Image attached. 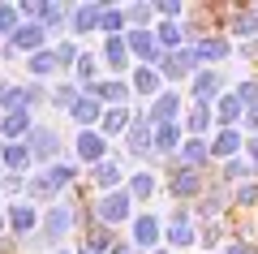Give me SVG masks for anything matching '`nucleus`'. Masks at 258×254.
Returning a JSON list of instances; mask_svg holds the SVG:
<instances>
[{
	"instance_id": "obj_1",
	"label": "nucleus",
	"mask_w": 258,
	"mask_h": 254,
	"mask_svg": "<svg viewBox=\"0 0 258 254\" xmlns=\"http://www.w3.org/2000/svg\"><path fill=\"white\" fill-rule=\"evenodd\" d=\"M78 228V211L69 198H56L52 207H43V224H39V237L47 241V250H60V241Z\"/></svg>"
},
{
	"instance_id": "obj_2",
	"label": "nucleus",
	"mask_w": 258,
	"mask_h": 254,
	"mask_svg": "<svg viewBox=\"0 0 258 254\" xmlns=\"http://www.w3.org/2000/svg\"><path fill=\"white\" fill-rule=\"evenodd\" d=\"M91 216H95V224L116 228V224H129V220L138 216V202L129 198L125 190H116V194H99V198H91Z\"/></svg>"
},
{
	"instance_id": "obj_3",
	"label": "nucleus",
	"mask_w": 258,
	"mask_h": 254,
	"mask_svg": "<svg viewBox=\"0 0 258 254\" xmlns=\"http://www.w3.org/2000/svg\"><path fill=\"white\" fill-rule=\"evenodd\" d=\"M5 220H9V237L22 245L26 237L39 233V224H43V207H35V202H26V198L5 202Z\"/></svg>"
},
{
	"instance_id": "obj_4",
	"label": "nucleus",
	"mask_w": 258,
	"mask_h": 254,
	"mask_svg": "<svg viewBox=\"0 0 258 254\" xmlns=\"http://www.w3.org/2000/svg\"><path fill=\"white\" fill-rule=\"evenodd\" d=\"M134 250H147L155 254L159 241H164V216H155V211H138V216L129 220V237H125Z\"/></svg>"
},
{
	"instance_id": "obj_5",
	"label": "nucleus",
	"mask_w": 258,
	"mask_h": 254,
	"mask_svg": "<svg viewBox=\"0 0 258 254\" xmlns=\"http://www.w3.org/2000/svg\"><path fill=\"white\" fill-rule=\"evenodd\" d=\"M164 190L172 194L176 202H198L207 190V177L194 173V168H181V164L172 160V173H164Z\"/></svg>"
},
{
	"instance_id": "obj_6",
	"label": "nucleus",
	"mask_w": 258,
	"mask_h": 254,
	"mask_svg": "<svg viewBox=\"0 0 258 254\" xmlns=\"http://www.w3.org/2000/svg\"><path fill=\"white\" fill-rule=\"evenodd\" d=\"M26 146H30V160L43 164V168L60 160V134H56L52 125H35V129H30V138H26Z\"/></svg>"
},
{
	"instance_id": "obj_7",
	"label": "nucleus",
	"mask_w": 258,
	"mask_h": 254,
	"mask_svg": "<svg viewBox=\"0 0 258 254\" xmlns=\"http://www.w3.org/2000/svg\"><path fill=\"white\" fill-rule=\"evenodd\" d=\"M74 155H78V164L95 168V164L108 160V138H103L99 129H78V138H74Z\"/></svg>"
},
{
	"instance_id": "obj_8",
	"label": "nucleus",
	"mask_w": 258,
	"mask_h": 254,
	"mask_svg": "<svg viewBox=\"0 0 258 254\" xmlns=\"http://www.w3.org/2000/svg\"><path fill=\"white\" fill-rule=\"evenodd\" d=\"M155 69H159V78H164V82H185V78H194V69H198V61H194V47L164 52Z\"/></svg>"
},
{
	"instance_id": "obj_9",
	"label": "nucleus",
	"mask_w": 258,
	"mask_h": 254,
	"mask_svg": "<svg viewBox=\"0 0 258 254\" xmlns=\"http://www.w3.org/2000/svg\"><path fill=\"white\" fill-rule=\"evenodd\" d=\"M125 43H129V61L138 56V65H159V56H164V47L155 39V26L151 30H125Z\"/></svg>"
},
{
	"instance_id": "obj_10",
	"label": "nucleus",
	"mask_w": 258,
	"mask_h": 254,
	"mask_svg": "<svg viewBox=\"0 0 258 254\" xmlns=\"http://www.w3.org/2000/svg\"><path fill=\"white\" fill-rule=\"evenodd\" d=\"M86 95H95L103 108H129V99H134V91H129V78H99Z\"/></svg>"
},
{
	"instance_id": "obj_11",
	"label": "nucleus",
	"mask_w": 258,
	"mask_h": 254,
	"mask_svg": "<svg viewBox=\"0 0 258 254\" xmlns=\"http://www.w3.org/2000/svg\"><path fill=\"white\" fill-rule=\"evenodd\" d=\"M9 47L18 56H35V52H43V47H52V39H47V30L39 26V22H22L18 35L9 39Z\"/></svg>"
},
{
	"instance_id": "obj_12",
	"label": "nucleus",
	"mask_w": 258,
	"mask_h": 254,
	"mask_svg": "<svg viewBox=\"0 0 258 254\" xmlns=\"http://www.w3.org/2000/svg\"><path fill=\"white\" fill-rule=\"evenodd\" d=\"M99 65L112 69V78H125L129 73V43H125V35H112V39L99 43Z\"/></svg>"
},
{
	"instance_id": "obj_13",
	"label": "nucleus",
	"mask_w": 258,
	"mask_h": 254,
	"mask_svg": "<svg viewBox=\"0 0 258 254\" xmlns=\"http://www.w3.org/2000/svg\"><path fill=\"white\" fill-rule=\"evenodd\" d=\"M86 177H91V185H95V198H99V194H116V190H125V168H120L116 160L95 164Z\"/></svg>"
},
{
	"instance_id": "obj_14",
	"label": "nucleus",
	"mask_w": 258,
	"mask_h": 254,
	"mask_svg": "<svg viewBox=\"0 0 258 254\" xmlns=\"http://www.w3.org/2000/svg\"><path fill=\"white\" fill-rule=\"evenodd\" d=\"M189 47H194V61L198 65H220V61L232 56V39L228 35H203L198 43H189Z\"/></svg>"
},
{
	"instance_id": "obj_15",
	"label": "nucleus",
	"mask_w": 258,
	"mask_h": 254,
	"mask_svg": "<svg viewBox=\"0 0 258 254\" xmlns=\"http://www.w3.org/2000/svg\"><path fill=\"white\" fill-rule=\"evenodd\" d=\"M99 13H103V5H99V0H86V5H78V9H74V18H69V39L99 35Z\"/></svg>"
},
{
	"instance_id": "obj_16",
	"label": "nucleus",
	"mask_w": 258,
	"mask_h": 254,
	"mask_svg": "<svg viewBox=\"0 0 258 254\" xmlns=\"http://www.w3.org/2000/svg\"><path fill=\"white\" fill-rule=\"evenodd\" d=\"M39 121H35V112H5L0 117V142H26L30 138V129H35Z\"/></svg>"
},
{
	"instance_id": "obj_17",
	"label": "nucleus",
	"mask_w": 258,
	"mask_h": 254,
	"mask_svg": "<svg viewBox=\"0 0 258 254\" xmlns=\"http://www.w3.org/2000/svg\"><path fill=\"white\" fill-rule=\"evenodd\" d=\"M176 117H181V95L176 91H159L155 99H151V108H147L151 125H176Z\"/></svg>"
},
{
	"instance_id": "obj_18",
	"label": "nucleus",
	"mask_w": 258,
	"mask_h": 254,
	"mask_svg": "<svg viewBox=\"0 0 258 254\" xmlns=\"http://www.w3.org/2000/svg\"><path fill=\"white\" fill-rule=\"evenodd\" d=\"M172 160L181 164V168H194V173H203L207 160H211V138H185L181 151H176Z\"/></svg>"
},
{
	"instance_id": "obj_19",
	"label": "nucleus",
	"mask_w": 258,
	"mask_h": 254,
	"mask_svg": "<svg viewBox=\"0 0 258 254\" xmlns=\"http://www.w3.org/2000/svg\"><path fill=\"white\" fill-rule=\"evenodd\" d=\"M35 160H30V146L26 142H5L0 151V173H13V177H30Z\"/></svg>"
},
{
	"instance_id": "obj_20",
	"label": "nucleus",
	"mask_w": 258,
	"mask_h": 254,
	"mask_svg": "<svg viewBox=\"0 0 258 254\" xmlns=\"http://www.w3.org/2000/svg\"><path fill=\"white\" fill-rule=\"evenodd\" d=\"M189 91H194V104H211L224 91V73L220 69H198L189 78Z\"/></svg>"
},
{
	"instance_id": "obj_21",
	"label": "nucleus",
	"mask_w": 258,
	"mask_h": 254,
	"mask_svg": "<svg viewBox=\"0 0 258 254\" xmlns=\"http://www.w3.org/2000/svg\"><path fill=\"white\" fill-rule=\"evenodd\" d=\"M69 121H74L78 129H99V121H103V104L95 99V95H78V104L69 108Z\"/></svg>"
},
{
	"instance_id": "obj_22",
	"label": "nucleus",
	"mask_w": 258,
	"mask_h": 254,
	"mask_svg": "<svg viewBox=\"0 0 258 254\" xmlns=\"http://www.w3.org/2000/svg\"><path fill=\"white\" fill-rule=\"evenodd\" d=\"M129 91L134 95H147V99H155L159 91H164V78H159L155 65H138V69H129Z\"/></svg>"
},
{
	"instance_id": "obj_23",
	"label": "nucleus",
	"mask_w": 258,
	"mask_h": 254,
	"mask_svg": "<svg viewBox=\"0 0 258 254\" xmlns=\"http://www.w3.org/2000/svg\"><path fill=\"white\" fill-rule=\"evenodd\" d=\"M56 73H60V65H56V52H52V47L26 56V82H52Z\"/></svg>"
},
{
	"instance_id": "obj_24",
	"label": "nucleus",
	"mask_w": 258,
	"mask_h": 254,
	"mask_svg": "<svg viewBox=\"0 0 258 254\" xmlns=\"http://www.w3.org/2000/svg\"><path fill=\"white\" fill-rule=\"evenodd\" d=\"M125 194H129L134 202H147V198H155V194H159V177L151 173V168H138V173H129Z\"/></svg>"
},
{
	"instance_id": "obj_25",
	"label": "nucleus",
	"mask_w": 258,
	"mask_h": 254,
	"mask_svg": "<svg viewBox=\"0 0 258 254\" xmlns=\"http://www.w3.org/2000/svg\"><path fill=\"white\" fill-rule=\"evenodd\" d=\"M211 108H215V121H220V129H237V121H245V104H241L232 91H224L220 99L211 104Z\"/></svg>"
},
{
	"instance_id": "obj_26",
	"label": "nucleus",
	"mask_w": 258,
	"mask_h": 254,
	"mask_svg": "<svg viewBox=\"0 0 258 254\" xmlns=\"http://www.w3.org/2000/svg\"><path fill=\"white\" fill-rule=\"evenodd\" d=\"M43 177H47V185L56 190V198H60V190H69V185H78V164L74 160H56V164H47L43 168Z\"/></svg>"
},
{
	"instance_id": "obj_27",
	"label": "nucleus",
	"mask_w": 258,
	"mask_h": 254,
	"mask_svg": "<svg viewBox=\"0 0 258 254\" xmlns=\"http://www.w3.org/2000/svg\"><path fill=\"white\" fill-rule=\"evenodd\" d=\"M69 18H74V9H69V5H60V0H43L39 26H43V30H47V39H52L56 30H69Z\"/></svg>"
},
{
	"instance_id": "obj_28",
	"label": "nucleus",
	"mask_w": 258,
	"mask_h": 254,
	"mask_svg": "<svg viewBox=\"0 0 258 254\" xmlns=\"http://www.w3.org/2000/svg\"><path fill=\"white\" fill-rule=\"evenodd\" d=\"M181 125H155V138H151V146H155V160H172L176 151H181Z\"/></svg>"
},
{
	"instance_id": "obj_29",
	"label": "nucleus",
	"mask_w": 258,
	"mask_h": 254,
	"mask_svg": "<svg viewBox=\"0 0 258 254\" xmlns=\"http://www.w3.org/2000/svg\"><path fill=\"white\" fill-rule=\"evenodd\" d=\"M99 69H103V65H99V56L82 47V56H78V65H74V82H78V91H82V95L91 91L95 82H99Z\"/></svg>"
},
{
	"instance_id": "obj_30",
	"label": "nucleus",
	"mask_w": 258,
	"mask_h": 254,
	"mask_svg": "<svg viewBox=\"0 0 258 254\" xmlns=\"http://www.w3.org/2000/svg\"><path fill=\"white\" fill-rule=\"evenodd\" d=\"M241 146H245V134H241V125H237V129H220V134L211 138V155H215V160H237Z\"/></svg>"
},
{
	"instance_id": "obj_31",
	"label": "nucleus",
	"mask_w": 258,
	"mask_h": 254,
	"mask_svg": "<svg viewBox=\"0 0 258 254\" xmlns=\"http://www.w3.org/2000/svg\"><path fill=\"white\" fill-rule=\"evenodd\" d=\"M129 121H134V108H103V121H99V134L108 138H125V129H129Z\"/></svg>"
},
{
	"instance_id": "obj_32",
	"label": "nucleus",
	"mask_w": 258,
	"mask_h": 254,
	"mask_svg": "<svg viewBox=\"0 0 258 254\" xmlns=\"http://www.w3.org/2000/svg\"><path fill=\"white\" fill-rule=\"evenodd\" d=\"M78 95H82V91H78V82H74V78H64V82H56L52 91H47V108L69 112V108L78 104Z\"/></svg>"
},
{
	"instance_id": "obj_33",
	"label": "nucleus",
	"mask_w": 258,
	"mask_h": 254,
	"mask_svg": "<svg viewBox=\"0 0 258 254\" xmlns=\"http://www.w3.org/2000/svg\"><path fill=\"white\" fill-rule=\"evenodd\" d=\"M228 35H232V39H258V9H241V13H232Z\"/></svg>"
},
{
	"instance_id": "obj_34",
	"label": "nucleus",
	"mask_w": 258,
	"mask_h": 254,
	"mask_svg": "<svg viewBox=\"0 0 258 254\" xmlns=\"http://www.w3.org/2000/svg\"><path fill=\"white\" fill-rule=\"evenodd\" d=\"M211 125H215V108H211V104H194L189 117H185V129H189L194 138H203Z\"/></svg>"
},
{
	"instance_id": "obj_35",
	"label": "nucleus",
	"mask_w": 258,
	"mask_h": 254,
	"mask_svg": "<svg viewBox=\"0 0 258 254\" xmlns=\"http://www.w3.org/2000/svg\"><path fill=\"white\" fill-rule=\"evenodd\" d=\"M52 52H56V65H60V73H74L78 56H82V43H78V39H69V35H64L60 43H52Z\"/></svg>"
},
{
	"instance_id": "obj_36",
	"label": "nucleus",
	"mask_w": 258,
	"mask_h": 254,
	"mask_svg": "<svg viewBox=\"0 0 258 254\" xmlns=\"http://www.w3.org/2000/svg\"><path fill=\"white\" fill-rule=\"evenodd\" d=\"M155 39L164 52H181L185 47V30L176 26V22H155Z\"/></svg>"
},
{
	"instance_id": "obj_37",
	"label": "nucleus",
	"mask_w": 258,
	"mask_h": 254,
	"mask_svg": "<svg viewBox=\"0 0 258 254\" xmlns=\"http://www.w3.org/2000/svg\"><path fill=\"white\" fill-rule=\"evenodd\" d=\"M99 35H103V39L125 35V9H112V5H103V13H99Z\"/></svg>"
},
{
	"instance_id": "obj_38",
	"label": "nucleus",
	"mask_w": 258,
	"mask_h": 254,
	"mask_svg": "<svg viewBox=\"0 0 258 254\" xmlns=\"http://www.w3.org/2000/svg\"><path fill=\"white\" fill-rule=\"evenodd\" d=\"M18 26H22L18 5H5V0H0V43H9V39L18 35Z\"/></svg>"
},
{
	"instance_id": "obj_39",
	"label": "nucleus",
	"mask_w": 258,
	"mask_h": 254,
	"mask_svg": "<svg viewBox=\"0 0 258 254\" xmlns=\"http://www.w3.org/2000/svg\"><path fill=\"white\" fill-rule=\"evenodd\" d=\"M245 177H254V168H249L245 160H224V173H220V181H224V185H232V181L245 185Z\"/></svg>"
},
{
	"instance_id": "obj_40",
	"label": "nucleus",
	"mask_w": 258,
	"mask_h": 254,
	"mask_svg": "<svg viewBox=\"0 0 258 254\" xmlns=\"http://www.w3.org/2000/svg\"><path fill=\"white\" fill-rule=\"evenodd\" d=\"M22 95H26V108L30 112L47 104V86H43V82H22Z\"/></svg>"
},
{
	"instance_id": "obj_41",
	"label": "nucleus",
	"mask_w": 258,
	"mask_h": 254,
	"mask_svg": "<svg viewBox=\"0 0 258 254\" xmlns=\"http://www.w3.org/2000/svg\"><path fill=\"white\" fill-rule=\"evenodd\" d=\"M232 202H237V207H254V202H258V181L237 185V190H232Z\"/></svg>"
},
{
	"instance_id": "obj_42",
	"label": "nucleus",
	"mask_w": 258,
	"mask_h": 254,
	"mask_svg": "<svg viewBox=\"0 0 258 254\" xmlns=\"http://www.w3.org/2000/svg\"><path fill=\"white\" fill-rule=\"evenodd\" d=\"M18 13H22V22H39V13H43V0H18Z\"/></svg>"
},
{
	"instance_id": "obj_43",
	"label": "nucleus",
	"mask_w": 258,
	"mask_h": 254,
	"mask_svg": "<svg viewBox=\"0 0 258 254\" xmlns=\"http://www.w3.org/2000/svg\"><path fill=\"white\" fill-rule=\"evenodd\" d=\"M220 254H254V241H232L228 237V245H224Z\"/></svg>"
},
{
	"instance_id": "obj_44",
	"label": "nucleus",
	"mask_w": 258,
	"mask_h": 254,
	"mask_svg": "<svg viewBox=\"0 0 258 254\" xmlns=\"http://www.w3.org/2000/svg\"><path fill=\"white\" fill-rule=\"evenodd\" d=\"M0 254H22V245L13 237H0Z\"/></svg>"
},
{
	"instance_id": "obj_45",
	"label": "nucleus",
	"mask_w": 258,
	"mask_h": 254,
	"mask_svg": "<svg viewBox=\"0 0 258 254\" xmlns=\"http://www.w3.org/2000/svg\"><path fill=\"white\" fill-rule=\"evenodd\" d=\"M245 146H249V168L258 173V138H245Z\"/></svg>"
},
{
	"instance_id": "obj_46",
	"label": "nucleus",
	"mask_w": 258,
	"mask_h": 254,
	"mask_svg": "<svg viewBox=\"0 0 258 254\" xmlns=\"http://www.w3.org/2000/svg\"><path fill=\"white\" fill-rule=\"evenodd\" d=\"M245 129H254V134H258V108H245Z\"/></svg>"
},
{
	"instance_id": "obj_47",
	"label": "nucleus",
	"mask_w": 258,
	"mask_h": 254,
	"mask_svg": "<svg viewBox=\"0 0 258 254\" xmlns=\"http://www.w3.org/2000/svg\"><path fill=\"white\" fill-rule=\"evenodd\" d=\"M108 254H138V250H134V245H129V241H116V245H112Z\"/></svg>"
},
{
	"instance_id": "obj_48",
	"label": "nucleus",
	"mask_w": 258,
	"mask_h": 254,
	"mask_svg": "<svg viewBox=\"0 0 258 254\" xmlns=\"http://www.w3.org/2000/svg\"><path fill=\"white\" fill-rule=\"evenodd\" d=\"M0 237H9V220H5V202H0Z\"/></svg>"
},
{
	"instance_id": "obj_49",
	"label": "nucleus",
	"mask_w": 258,
	"mask_h": 254,
	"mask_svg": "<svg viewBox=\"0 0 258 254\" xmlns=\"http://www.w3.org/2000/svg\"><path fill=\"white\" fill-rule=\"evenodd\" d=\"M74 254H99V250H95V245H86V241H82V245H78Z\"/></svg>"
},
{
	"instance_id": "obj_50",
	"label": "nucleus",
	"mask_w": 258,
	"mask_h": 254,
	"mask_svg": "<svg viewBox=\"0 0 258 254\" xmlns=\"http://www.w3.org/2000/svg\"><path fill=\"white\" fill-rule=\"evenodd\" d=\"M52 254H74V250H52Z\"/></svg>"
},
{
	"instance_id": "obj_51",
	"label": "nucleus",
	"mask_w": 258,
	"mask_h": 254,
	"mask_svg": "<svg viewBox=\"0 0 258 254\" xmlns=\"http://www.w3.org/2000/svg\"><path fill=\"white\" fill-rule=\"evenodd\" d=\"M155 254H172V250H155Z\"/></svg>"
},
{
	"instance_id": "obj_52",
	"label": "nucleus",
	"mask_w": 258,
	"mask_h": 254,
	"mask_svg": "<svg viewBox=\"0 0 258 254\" xmlns=\"http://www.w3.org/2000/svg\"><path fill=\"white\" fill-rule=\"evenodd\" d=\"M0 151H5V142H0Z\"/></svg>"
}]
</instances>
